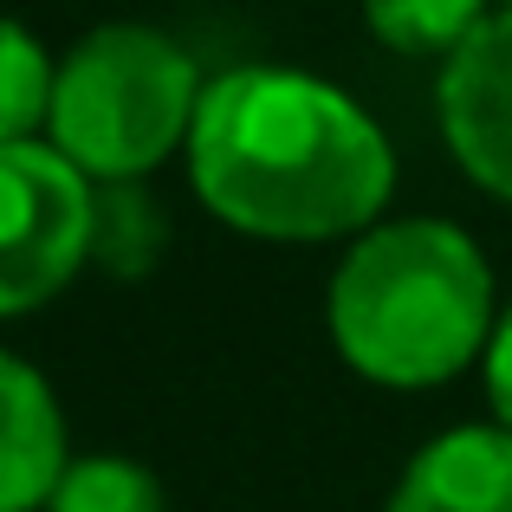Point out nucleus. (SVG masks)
I'll use <instances>...</instances> for the list:
<instances>
[{"label":"nucleus","instance_id":"3","mask_svg":"<svg viewBox=\"0 0 512 512\" xmlns=\"http://www.w3.org/2000/svg\"><path fill=\"white\" fill-rule=\"evenodd\" d=\"M201 72L156 26H98L59 59L52 78V150L85 182H143L175 150L201 111Z\"/></svg>","mask_w":512,"mask_h":512},{"label":"nucleus","instance_id":"11","mask_svg":"<svg viewBox=\"0 0 512 512\" xmlns=\"http://www.w3.org/2000/svg\"><path fill=\"white\" fill-rule=\"evenodd\" d=\"M46 512H169L163 480L130 454H85L65 467Z\"/></svg>","mask_w":512,"mask_h":512},{"label":"nucleus","instance_id":"4","mask_svg":"<svg viewBox=\"0 0 512 512\" xmlns=\"http://www.w3.org/2000/svg\"><path fill=\"white\" fill-rule=\"evenodd\" d=\"M91 266V182L52 143L0 150V318L39 312Z\"/></svg>","mask_w":512,"mask_h":512},{"label":"nucleus","instance_id":"12","mask_svg":"<svg viewBox=\"0 0 512 512\" xmlns=\"http://www.w3.org/2000/svg\"><path fill=\"white\" fill-rule=\"evenodd\" d=\"M487 402H493V422L512 428V305H500V325H493V344H487Z\"/></svg>","mask_w":512,"mask_h":512},{"label":"nucleus","instance_id":"8","mask_svg":"<svg viewBox=\"0 0 512 512\" xmlns=\"http://www.w3.org/2000/svg\"><path fill=\"white\" fill-rule=\"evenodd\" d=\"M169 253V214L143 182H91V266L143 279Z\"/></svg>","mask_w":512,"mask_h":512},{"label":"nucleus","instance_id":"7","mask_svg":"<svg viewBox=\"0 0 512 512\" xmlns=\"http://www.w3.org/2000/svg\"><path fill=\"white\" fill-rule=\"evenodd\" d=\"M389 512H512V428L474 422L435 435L402 467Z\"/></svg>","mask_w":512,"mask_h":512},{"label":"nucleus","instance_id":"2","mask_svg":"<svg viewBox=\"0 0 512 512\" xmlns=\"http://www.w3.org/2000/svg\"><path fill=\"white\" fill-rule=\"evenodd\" d=\"M331 344L383 389L454 383L487 357L500 305L474 234L454 221H376L331 273Z\"/></svg>","mask_w":512,"mask_h":512},{"label":"nucleus","instance_id":"13","mask_svg":"<svg viewBox=\"0 0 512 512\" xmlns=\"http://www.w3.org/2000/svg\"><path fill=\"white\" fill-rule=\"evenodd\" d=\"M506 7H512V0H506Z\"/></svg>","mask_w":512,"mask_h":512},{"label":"nucleus","instance_id":"6","mask_svg":"<svg viewBox=\"0 0 512 512\" xmlns=\"http://www.w3.org/2000/svg\"><path fill=\"white\" fill-rule=\"evenodd\" d=\"M65 467L72 454L52 383L26 357L0 350V512H46Z\"/></svg>","mask_w":512,"mask_h":512},{"label":"nucleus","instance_id":"10","mask_svg":"<svg viewBox=\"0 0 512 512\" xmlns=\"http://www.w3.org/2000/svg\"><path fill=\"white\" fill-rule=\"evenodd\" d=\"M52 78L59 65L46 59V46L20 20H0V150L39 143V130L52 124Z\"/></svg>","mask_w":512,"mask_h":512},{"label":"nucleus","instance_id":"9","mask_svg":"<svg viewBox=\"0 0 512 512\" xmlns=\"http://www.w3.org/2000/svg\"><path fill=\"white\" fill-rule=\"evenodd\" d=\"M363 20L402 59H454L493 13L487 0H363Z\"/></svg>","mask_w":512,"mask_h":512},{"label":"nucleus","instance_id":"1","mask_svg":"<svg viewBox=\"0 0 512 512\" xmlns=\"http://www.w3.org/2000/svg\"><path fill=\"white\" fill-rule=\"evenodd\" d=\"M188 182L253 240L370 234L396 195V150L350 91L286 65L208 78L188 130Z\"/></svg>","mask_w":512,"mask_h":512},{"label":"nucleus","instance_id":"5","mask_svg":"<svg viewBox=\"0 0 512 512\" xmlns=\"http://www.w3.org/2000/svg\"><path fill=\"white\" fill-rule=\"evenodd\" d=\"M441 137L487 195L512 201V7L441 59Z\"/></svg>","mask_w":512,"mask_h":512}]
</instances>
